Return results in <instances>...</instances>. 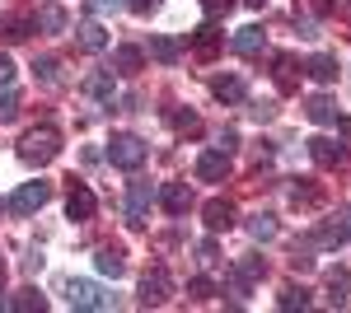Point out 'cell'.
Segmentation results:
<instances>
[{"instance_id": "6da1fadb", "label": "cell", "mask_w": 351, "mask_h": 313, "mask_svg": "<svg viewBox=\"0 0 351 313\" xmlns=\"http://www.w3.org/2000/svg\"><path fill=\"white\" fill-rule=\"evenodd\" d=\"M56 155H61V131L56 127H33L24 140H19V159H24V164H38V168H43V164H52Z\"/></svg>"}, {"instance_id": "7a4b0ae2", "label": "cell", "mask_w": 351, "mask_h": 313, "mask_svg": "<svg viewBox=\"0 0 351 313\" xmlns=\"http://www.w3.org/2000/svg\"><path fill=\"white\" fill-rule=\"evenodd\" d=\"M66 304L80 313H104V309H117V295H108L94 281H66Z\"/></svg>"}, {"instance_id": "3957f363", "label": "cell", "mask_w": 351, "mask_h": 313, "mask_svg": "<svg viewBox=\"0 0 351 313\" xmlns=\"http://www.w3.org/2000/svg\"><path fill=\"white\" fill-rule=\"evenodd\" d=\"M145 159H150V145H145L141 136H127V131H122V136H112V140H108V164H112V168L136 173Z\"/></svg>"}, {"instance_id": "277c9868", "label": "cell", "mask_w": 351, "mask_h": 313, "mask_svg": "<svg viewBox=\"0 0 351 313\" xmlns=\"http://www.w3.org/2000/svg\"><path fill=\"white\" fill-rule=\"evenodd\" d=\"M169 290H173V276H169L164 266H150V271L141 276V304H145V309H160L164 299H169Z\"/></svg>"}, {"instance_id": "5b68a950", "label": "cell", "mask_w": 351, "mask_h": 313, "mask_svg": "<svg viewBox=\"0 0 351 313\" xmlns=\"http://www.w3.org/2000/svg\"><path fill=\"white\" fill-rule=\"evenodd\" d=\"M47 201H52V183H24L10 197V210L14 215H33V210H43Z\"/></svg>"}, {"instance_id": "8992f818", "label": "cell", "mask_w": 351, "mask_h": 313, "mask_svg": "<svg viewBox=\"0 0 351 313\" xmlns=\"http://www.w3.org/2000/svg\"><path fill=\"white\" fill-rule=\"evenodd\" d=\"M202 215H206V229H211V234H225V229L239 225V206L225 201V197H211V201L202 206Z\"/></svg>"}, {"instance_id": "52a82bcc", "label": "cell", "mask_w": 351, "mask_h": 313, "mask_svg": "<svg viewBox=\"0 0 351 313\" xmlns=\"http://www.w3.org/2000/svg\"><path fill=\"white\" fill-rule=\"evenodd\" d=\"M94 210H99V201H94V192H89L84 183H71V192H66V215L84 225V220H94Z\"/></svg>"}, {"instance_id": "ba28073f", "label": "cell", "mask_w": 351, "mask_h": 313, "mask_svg": "<svg viewBox=\"0 0 351 313\" xmlns=\"http://www.w3.org/2000/svg\"><path fill=\"white\" fill-rule=\"evenodd\" d=\"M197 178L202 183H225L230 178V155L225 150H206V155L197 159Z\"/></svg>"}, {"instance_id": "9c48e42d", "label": "cell", "mask_w": 351, "mask_h": 313, "mask_svg": "<svg viewBox=\"0 0 351 313\" xmlns=\"http://www.w3.org/2000/svg\"><path fill=\"white\" fill-rule=\"evenodd\" d=\"M84 94H89L94 103H112V94H117V71H94V75H84Z\"/></svg>"}, {"instance_id": "30bf717a", "label": "cell", "mask_w": 351, "mask_h": 313, "mask_svg": "<svg viewBox=\"0 0 351 313\" xmlns=\"http://www.w3.org/2000/svg\"><path fill=\"white\" fill-rule=\"evenodd\" d=\"M160 206L169 210V215H188V210H192V187L188 183H164Z\"/></svg>"}, {"instance_id": "8fae6325", "label": "cell", "mask_w": 351, "mask_h": 313, "mask_svg": "<svg viewBox=\"0 0 351 313\" xmlns=\"http://www.w3.org/2000/svg\"><path fill=\"white\" fill-rule=\"evenodd\" d=\"M230 47H234L239 56H263V47H267V33H263L258 24H248V28H239V33L230 38Z\"/></svg>"}, {"instance_id": "7c38bea8", "label": "cell", "mask_w": 351, "mask_h": 313, "mask_svg": "<svg viewBox=\"0 0 351 313\" xmlns=\"http://www.w3.org/2000/svg\"><path fill=\"white\" fill-rule=\"evenodd\" d=\"M75 42H80V52H104L108 47V28L99 24V19H84L75 28Z\"/></svg>"}, {"instance_id": "4fadbf2b", "label": "cell", "mask_w": 351, "mask_h": 313, "mask_svg": "<svg viewBox=\"0 0 351 313\" xmlns=\"http://www.w3.org/2000/svg\"><path fill=\"white\" fill-rule=\"evenodd\" d=\"M0 309L5 313H43L47 309V299H43V295H38V290H14V295H5V299H0Z\"/></svg>"}, {"instance_id": "5bb4252c", "label": "cell", "mask_w": 351, "mask_h": 313, "mask_svg": "<svg viewBox=\"0 0 351 313\" xmlns=\"http://www.w3.org/2000/svg\"><path fill=\"white\" fill-rule=\"evenodd\" d=\"M220 52V33H216V19H206V24L192 33V56H202V61H211Z\"/></svg>"}, {"instance_id": "9a60e30c", "label": "cell", "mask_w": 351, "mask_h": 313, "mask_svg": "<svg viewBox=\"0 0 351 313\" xmlns=\"http://www.w3.org/2000/svg\"><path fill=\"white\" fill-rule=\"evenodd\" d=\"M304 75L314 79V84H337V56H328V52L309 56L304 61Z\"/></svg>"}, {"instance_id": "2e32d148", "label": "cell", "mask_w": 351, "mask_h": 313, "mask_svg": "<svg viewBox=\"0 0 351 313\" xmlns=\"http://www.w3.org/2000/svg\"><path fill=\"white\" fill-rule=\"evenodd\" d=\"M155 201H160V197H155V187H150V183H132V192H127V210H132V220H145Z\"/></svg>"}, {"instance_id": "e0dca14e", "label": "cell", "mask_w": 351, "mask_h": 313, "mask_svg": "<svg viewBox=\"0 0 351 313\" xmlns=\"http://www.w3.org/2000/svg\"><path fill=\"white\" fill-rule=\"evenodd\" d=\"M304 145H309V155H314V164H319V168L342 164V145H337V140H328V136H314V140H304Z\"/></svg>"}, {"instance_id": "ac0fdd59", "label": "cell", "mask_w": 351, "mask_h": 313, "mask_svg": "<svg viewBox=\"0 0 351 313\" xmlns=\"http://www.w3.org/2000/svg\"><path fill=\"white\" fill-rule=\"evenodd\" d=\"M304 112H309V122H319V127H337V117H342L328 94H314V99L304 103Z\"/></svg>"}, {"instance_id": "d6986e66", "label": "cell", "mask_w": 351, "mask_h": 313, "mask_svg": "<svg viewBox=\"0 0 351 313\" xmlns=\"http://www.w3.org/2000/svg\"><path fill=\"white\" fill-rule=\"evenodd\" d=\"M347 238H351V210L342 215V220L324 225V229L314 234V243H319V248H337V243H347Z\"/></svg>"}, {"instance_id": "ffe728a7", "label": "cell", "mask_w": 351, "mask_h": 313, "mask_svg": "<svg viewBox=\"0 0 351 313\" xmlns=\"http://www.w3.org/2000/svg\"><path fill=\"white\" fill-rule=\"evenodd\" d=\"M211 94H216L220 103H243V99H248V89H243V79H239V75H220V79H211Z\"/></svg>"}, {"instance_id": "44dd1931", "label": "cell", "mask_w": 351, "mask_h": 313, "mask_svg": "<svg viewBox=\"0 0 351 313\" xmlns=\"http://www.w3.org/2000/svg\"><path fill=\"white\" fill-rule=\"evenodd\" d=\"M248 234L258 238V243H271V238L281 234V225H276V215H267V210H258V215H248Z\"/></svg>"}, {"instance_id": "7402d4cb", "label": "cell", "mask_w": 351, "mask_h": 313, "mask_svg": "<svg viewBox=\"0 0 351 313\" xmlns=\"http://www.w3.org/2000/svg\"><path fill=\"white\" fill-rule=\"evenodd\" d=\"M141 66H145V52H141V47H117V52H112V71H117V75H136Z\"/></svg>"}, {"instance_id": "603a6c76", "label": "cell", "mask_w": 351, "mask_h": 313, "mask_svg": "<svg viewBox=\"0 0 351 313\" xmlns=\"http://www.w3.org/2000/svg\"><path fill=\"white\" fill-rule=\"evenodd\" d=\"M94 262H99V271H104V276H112V281L127 271V258H122L117 248H99V253H94Z\"/></svg>"}, {"instance_id": "cb8c5ba5", "label": "cell", "mask_w": 351, "mask_h": 313, "mask_svg": "<svg viewBox=\"0 0 351 313\" xmlns=\"http://www.w3.org/2000/svg\"><path fill=\"white\" fill-rule=\"evenodd\" d=\"M33 24L43 28V33H61V28H66V10H61V5H43Z\"/></svg>"}, {"instance_id": "d4e9b609", "label": "cell", "mask_w": 351, "mask_h": 313, "mask_svg": "<svg viewBox=\"0 0 351 313\" xmlns=\"http://www.w3.org/2000/svg\"><path fill=\"white\" fill-rule=\"evenodd\" d=\"M150 56H155L160 66H173V61L183 56V47H178V38H155V42H150Z\"/></svg>"}, {"instance_id": "484cf974", "label": "cell", "mask_w": 351, "mask_h": 313, "mask_svg": "<svg viewBox=\"0 0 351 313\" xmlns=\"http://www.w3.org/2000/svg\"><path fill=\"white\" fill-rule=\"evenodd\" d=\"M33 75L43 79L47 89H61V61H52V56H43V61H33Z\"/></svg>"}, {"instance_id": "4316f807", "label": "cell", "mask_w": 351, "mask_h": 313, "mask_svg": "<svg viewBox=\"0 0 351 313\" xmlns=\"http://www.w3.org/2000/svg\"><path fill=\"white\" fill-rule=\"evenodd\" d=\"M169 127L178 131V136H197V131H202V117H197V112H183V108H173V112H169Z\"/></svg>"}, {"instance_id": "83f0119b", "label": "cell", "mask_w": 351, "mask_h": 313, "mask_svg": "<svg viewBox=\"0 0 351 313\" xmlns=\"http://www.w3.org/2000/svg\"><path fill=\"white\" fill-rule=\"evenodd\" d=\"M351 290V276L347 271H328V304H342Z\"/></svg>"}, {"instance_id": "f1b7e54d", "label": "cell", "mask_w": 351, "mask_h": 313, "mask_svg": "<svg viewBox=\"0 0 351 313\" xmlns=\"http://www.w3.org/2000/svg\"><path fill=\"white\" fill-rule=\"evenodd\" d=\"M271 66H276V84H281V89H295V56H276V61H271Z\"/></svg>"}, {"instance_id": "f546056e", "label": "cell", "mask_w": 351, "mask_h": 313, "mask_svg": "<svg viewBox=\"0 0 351 313\" xmlns=\"http://www.w3.org/2000/svg\"><path fill=\"white\" fill-rule=\"evenodd\" d=\"M263 271H267V266H263V258H239V262H234V276H239V281H248V286H253Z\"/></svg>"}, {"instance_id": "4dcf8cb0", "label": "cell", "mask_w": 351, "mask_h": 313, "mask_svg": "<svg viewBox=\"0 0 351 313\" xmlns=\"http://www.w3.org/2000/svg\"><path fill=\"white\" fill-rule=\"evenodd\" d=\"M276 309H309V295L295 290V286H286V290H281V299H276Z\"/></svg>"}, {"instance_id": "1f68e13d", "label": "cell", "mask_w": 351, "mask_h": 313, "mask_svg": "<svg viewBox=\"0 0 351 313\" xmlns=\"http://www.w3.org/2000/svg\"><path fill=\"white\" fill-rule=\"evenodd\" d=\"M28 28H38V24H33V19H24V14H19V19H5V38H10V42H24Z\"/></svg>"}, {"instance_id": "d6a6232c", "label": "cell", "mask_w": 351, "mask_h": 313, "mask_svg": "<svg viewBox=\"0 0 351 313\" xmlns=\"http://www.w3.org/2000/svg\"><path fill=\"white\" fill-rule=\"evenodd\" d=\"M14 117H19V94L5 89V94H0V122H14Z\"/></svg>"}, {"instance_id": "836d02e7", "label": "cell", "mask_w": 351, "mask_h": 313, "mask_svg": "<svg viewBox=\"0 0 351 313\" xmlns=\"http://www.w3.org/2000/svg\"><path fill=\"white\" fill-rule=\"evenodd\" d=\"M188 295H192V299H211V295H216V281L197 276V281H188Z\"/></svg>"}, {"instance_id": "e575fe53", "label": "cell", "mask_w": 351, "mask_h": 313, "mask_svg": "<svg viewBox=\"0 0 351 313\" xmlns=\"http://www.w3.org/2000/svg\"><path fill=\"white\" fill-rule=\"evenodd\" d=\"M202 10H206V19H225L234 10V0H202Z\"/></svg>"}, {"instance_id": "d590c367", "label": "cell", "mask_w": 351, "mask_h": 313, "mask_svg": "<svg viewBox=\"0 0 351 313\" xmlns=\"http://www.w3.org/2000/svg\"><path fill=\"white\" fill-rule=\"evenodd\" d=\"M220 258V248H216V238H202V243H197V262H202V266H211V262Z\"/></svg>"}, {"instance_id": "8d00e7d4", "label": "cell", "mask_w": 351, "mask_h": 313, "mask_svg": "<svg viewBox=\"0 0 351 313\" xmlns=\"http://www.w3.org/2000/svg\"><path fill=\"white\" fill-rule=\"evenodd\" d=\"M160 5H164V0H127V10H132V14H155Z\"/></svg>"}, {"instance_id": "74e56055", "label": "cell", "mask_w": 351, "mask_h": 313, "mask_svg": "<svg viewBox=\"0 0 351 313\" xmlns=\"http://www.w3.org/2000/svg\"><path fill=\"white\" fill-rule=\"evenodd\" d=\"M271 112H276V103H271V99H263V103H253V108H248V117H258V122H267Z\"/></svg>"}, {"instance_id": "f35d334b", "label": "cell", "mask_w": 351, "mask_h": 313, "mask_svg": "<svg viewBox=\"0 0 351 313\" xmlns=\"http://www.w3.org/2000/svg\"><path fill=\"white\" fill-rule=\"evenodd\" d=\"M234 145H239V131H234V127H225V131H220V145H216V150H225V155H230Z\"/></svg>"}, {"instance_id": "ab89813d", "label": "cell", "mask_w": 351, "mask_h": 313, "mask_svg": "<svg viewBox=\"0 0 351 313\" xmlns=\"http://www.w3.org/2000/svg\"><path fill=\"white\" fill-rule=\"evenodd\" d=\"M84 5H89L94 14H108V10H117V0H84Z\"/></svg>"}, {"instance_id": "60d3db41", "label": "cell", "mask_w": 351, "mask_h": 313, "mask_svg": "<svg viewBox=\"0 0 351 313\" xmlns=\"http://www.w3.org/2000/svg\"><path fill=\"white\" fill-rule=\"evenodd\" d=\"M10 79H14V61H10V56H0V84H10Z\"/></svg>"}, {"instance_id": "b9f144b4", "label": "cell", "mask_w": 351, "mask_h": 313, "mask_svg": "<svg viewBox=\"0 0 351 313\" xmlns=\"http://www.w3.org/2000/svg\"><path fill=\"white\" fill-rule=\"evenodd\" d=\"M309 5H314V14H332L337 10V0H309Z\"/></svg>"}, {"instance_id": "7bdbcfd3", "label": "cell", "mask_w": 351, "mask_h": 313, "mask_svg": "<svg viewBox=\"0 0 351 313\" xmlns=\"http://www.w3.org/2000/svg\"><path fill=\"white\" fill-rule=\"evenodd\" d=\"M337 131H342V140L351 145V117H337Z\"/></svg>"}, {"instance_id": "ee69618b", "label": "cell", "mask_w": 351, "mask_h": 313, "mask_svg": "<svg viewBox=\"0 0 351 313\" xmlns=\"http://www.w3.org/2000/svg\"><path fill=\"white\" fill-rule=\"evenodd\" d=\"M243 5H248V10H263V5H267V0H243Z\"/></svg>"}, {"instance_id": "f6af8a7d", "label": "cell", "mask_w": 351, "mask_h": 313, "mask_svg": "<svg viewBox=\"0 0 351 313\" xmlns=\"http://www.w3.org/2000/svg\"><path fill=\"white\" fill-rule=\"evenodd\" d=\"M0 276H5V262H0Z\"/></svg>"}]
</instances>
